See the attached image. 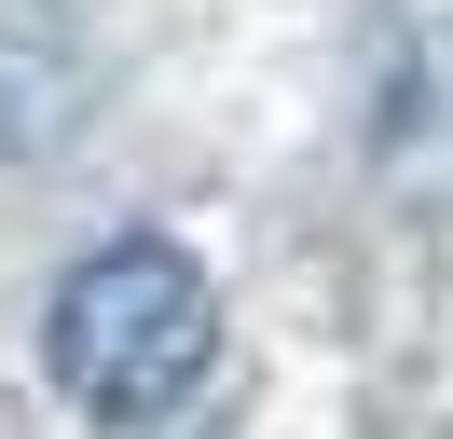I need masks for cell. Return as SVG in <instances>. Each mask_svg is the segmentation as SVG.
Returning a JSON list of instances; mask_svg holds the SVG:
<instances>
[{"instance_id":"cell-1","label":"cell","mask_w":453,"mask_h":439,"mask_svg":"<svg viewBox=\"0 0 453 439\" xmlns=\"http://www.w3.org/2000/svg\"><path fill=\"white\" fill-rule=\"evenodd\" d=\"M42 357H56V384L96 426H151V412H179L206 384V357H220V289H206L193 247L111 234L96 261H69L56 316H42Z\"/></svg>"}]
</instances>
